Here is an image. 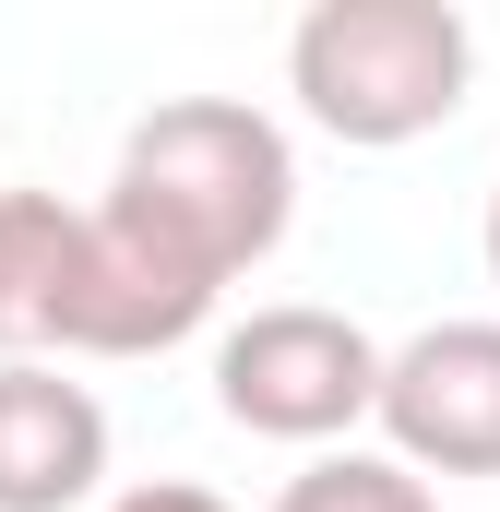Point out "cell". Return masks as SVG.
<instances>
[{"mask_svg":"<svg viewBox=\"0 0 500 512\" xmlns=\"http://www.w3.org/2000/svg\"><path fill=\"white\" fill-rule=\"evenodd\" d=\"M108 191L143 203L155 227H179L191 251L239 286L250 262H274L286 227H298V143L250 96H167V108H143L120 131Z\"/></svg>","mask_w":500,"mask_h":512,"instance_id":"1","label":"cell"},{"mask_svg":"<svg viewBox=\"0 0 500 512\" xmlns=\"http://www.w3.org/2000/svg\"><path fill=\"white\" fill-rule=\"evenodd\" d=\"M477 84V24L453 0H310L286 24V96L298 120L393 155V143H429V131L465 108Z\"/></svg>","mask_w":500,"mask_h":512,"instance_id":"2","label":"cell"},{"mask_svg":"<svg viewBox=\"0 0 500 512\" xmlns=\"http://www.w3.org/2000/svg\"><path fill=\"white\" fill-rule=\"evenodd\" d=\"M381 370H393V346H370V322H346L322 298H274V310H250V322L215 334V405H227V429L298 441V453H322L358 417H381Z\"/></svg>","mask_w":500,"mask_h":512,"instance_id":"3","label":"cell"},{"mask_svg":"<svg viewBox=\"0 0 500 512\" xmlns=\"http://www.w3.org/2000/svg\"><path fill=\"white\" fill-rule=\"evenodd\" d=\"M227 274L191 251L179 227H155L143 203H84V274H72V334L60 358H167L215 322Z\"/></svg>","mask_w":500,"mask_h":512,"instance_id":"4","label":"cell"},{"mask_svg":"<svg viewBox=\"0 0 500 512\" xmlns=\"http://www.w3.org/2000/svg\"><path fill=\"white\" fill-rule=\"evenodd\" d=\"M381 453L417 477H500V322H429L393 346Z\"/></svg>","mask_w":500,"mask_h":512,"instance_id":"5","label":"cell"},{"mask_svg":"<svg viewBox=\"0 0 500 512\" xmlns=\"http://www.w3.org/2000/svg\"><path fill=\"white\" fill-rule=\"evenodd\" d=\"M108 477V405L60 358H0V512H84Z\"/></svg>","mask_w":500,"mask_h":512,"instance_id":"6","label":"cell"},{"mask_svg":"<svg viewBox=\"0 0 500 512\" xmlns=\"http://www.w3.org/2000/svg\"><path fill=\"white\" fill-rule=\"evenodd\" d=\"M84 274V203L0 179V358H60Z\"/></svg>","mask_w":500,"mask_h":512,"instance_id":"7","label":"cell"},{"mask_svg":"<svg viewBox=\"0 0 500 512\" xmlns=\"http://www.w3.org/2000/svg\"><path fill=\"white\" fill-rule=\"evenodd\" d=\"M274 512H441V501H429V477L393 465V453H310V465L274 489Z\"/></svg>","mask_w":500,"mask_h":512,"instance_id":"8","label":"cell"},{"mask_svg":"<svg viewBox=\"0 0 500 512\" xmlns=\"http://www.w3.org/2000/svg\"><path fill=\"white\" fill-rule=\"evenodd\" d=\"M108 512H227L215 489H191V477H143V489H120Z\"/></svg>","mask_w":500,"mask_h":512,"instance_id":"9","label":"cell"},{"mask_svg":"<svg viewBox=\"0 0 500 512\" xmlns=\"http://www.w3.org/2000/svg\"><path fill=\"white\" fill-rule=\"evenodd\" d=\"M477 239H489V286H500V191H489V227H477Z\"/></svg>","mask_w":500,"mask_h":512,"instance_id":"10","label":"cell"}]
</instances>
